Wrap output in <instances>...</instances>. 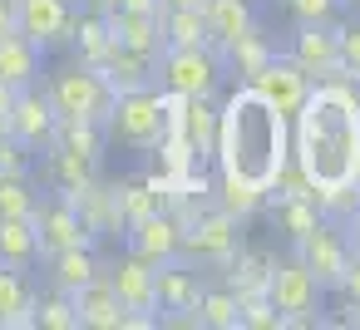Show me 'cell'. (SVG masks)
Here are the masks:
<instances>
[{"mask_svg": "<svg viewBox=\"0 0 360 330\" xmlns=\"http://www.w3.org/2000/svg\"><path fill=\"white\" fill-rule=\"evenodd\" d=\"M291 163L316 192L360 183V94L345 84V74L306 89L301 109L291 114Z\"/></svg>", "mask_w": 360, "mask_h": 330, "instance_id": "6da1fadb", "label": "cell"}, {"mask_svg": "<svg viewBox=\"0 0 360 330\" xmlns=\"http://www.w3.org/2000/svg\"><path fill=\"white\" fill-rule=\"evenodd\" d=\"M217 168L227 183H247L257 192H271L276 173L291 158V119L276 114L247 79L232 89V99L217 109Z\"/></svg>", "mask_w": 360, "mask_h": 330, "instance_id": "7a4b0ae2", "label": "cell"}, {"mask_svg": "<svg viewBox=\"0 0 360 330\" xmlns=\"http://www.w3.org/2000/svg\"><path fill=\"white\" fill-rule=\"evenodd\" d=\"M168 104H173V94L158 89V84H148V89H124V94L114 99L109 119H104V133L119 138L124 148H153V143L163 138V128H168Z\"/></svg>", "mask_w": 360, "mask_h": 330, "instance_id": "3957f363", "label": "cell"}, {"mask_svg": "<svg viewBox=\"0 0 360 330\" xmlns=\"http://www.w3.org/2000/svg\"><path fill=\"white\" fill-rule=\"evenodd\" d=\"M119 89L109 84V74L99 65H70L55 74L50 84V104L60 119H89V124H104L109 109H114Z\"/></svg>", "mask_w": 360, "mask_h": 330, "instance_id": "277c9868", "label": "cell"}, {"mask_svg": "<svg viewBox=\"0 0 360 330\" xmlns=\"http://www.w3.org/2000/svg\"><path fill=\"white\" fill-rule=\"evenodd\" d=\"M217 79H222L217 45H193V50H163L158 55V84L178 99H212Z\"/></svg>", "mask_w": 360, "mask_h": 330, "instance_id": "5b68a950", "label": "cell"}, {"mask_svg": "<svg viewBox=\"0 0 360 330\" xmlns=\"http://www.w3.org/2000/svg\"><path fill=\"white\" fill-rule=\"evenodd\" d=\"M237 217H227L222 207H198L183 222V261L198 266H232L237 256Z\"/></svg>", "mask_w": 360, "mask_h": 330, "instance_id": "8992f818", "label": "cell"}, {"mask_svg": "<svg viewBox=\"0 0 360 330\" xmlns=\"http://www.w3.org/2000/svg\"><path fill=\"white\" fill-rule=\"evenodd\" d=\"M266 296H271V305L281 310V325H311V320H316L321 286H316V276H311L296 256L271 266V276H266Z\"/></svg>", "mask_w": 360, "mask_h": 330, "instance_id": "52a82bcc", "label": "cell"}, {"mask_svg": "<svg viewBox=\"0 0 360 330\" xmlns=\"http://www.w3.org/2000/svg\"><path fill=\"white\" fill-rule=\"evenodd\" d=\"M296 261L316 276V286L326 291V286H335L340 276H345V266H350V242L335 232V222L330 217H321L301 242H296Z\"/></svg>", "mask_w": 360, "mask_h": 330, "instance_id": "ba28073f", "label": "cell"}, {"mask_svg": "<svg viewBox=\"0 0 360 330\" xmlns=\"http://www.w3.org/2000/svg\"><path fill=\"white\" fill-rule=\"evenodd\" d=\"M75 6L70 0H15V35H25L40 55L55 45H70Z\"/></svg>", "mask_w": 360, "mask_h": 330, "instance_id": "9c48e42d", "label": "cell"}, {"mask_svg": "<svg viewBox=\"0 0 360 330\" xmlns=\"http://www.w3.org/2000/svg\"><path fill=\"white\" fill-rule=\"evenodd\" d=\"M129 251L148 266H168V261H183V222L158 207V212H143L139 222H129Z\"/></svg>", "mask_w": 360, "mask_h": 330, "instance_id": "30bf717a", "label": "cell"}, {"mask_svg": "<svg viewBox=\"0 0 360 330\" xmlns=\"http://www.w3.org/2000/svg\"><path fill=\"white\" fill-rule=\"evenodd\" d=\"M35 232H40V256H55L65 246H94V237L84 232L79 212L70 197H35V212H30Z\"/></svg>", "mask_w": 360, "mask_h": 330, "instance_id": "8fae6325", "label": "cell"}, {"mask_svg": "<svg viewBox=\"0 0 360 330\" xmlns=\"http://www.w3.org/2000/svg\"><path fill=\"white\" fill-rule=\"evenodd\" d=\"M247 84H252V89H257V94L276 109V114H286V119H291V114L301 109L306 89H311V74H306L291 55H271V60H266V65H262Z\"/></svg>", "mask_w": 360, "mask_h": 330, "instance_id": "7c38bea8", "label": "cell"}, {"mask_svg": "<svg viewBox=\"0 0 360 330\" xmlns=\"http://www.w3.org/2000/svg\"><path fill=\"white\" fill-rule=\"evenodd\" d=\"M55 124H60V114H55L50 94H40L35 84H25L15 94V109H11V138L25 143V148H50L55 143Z\"/></svg>", "mask_w": 360, "mask_h": 330, "instance_id": "4fadbf2b", "label": "cell"}, {"mask_svg": "<svg viewBox=\"0 0 360 330\" xmlns=\"http://www.w3.org/2000/svg\"><path fill=\"white\" fill-rule=\"evenodd\" d=\"M153 291H158V310H168L173 320H188L198 325V296H202V281L188 271V261H168V266H153Z\"/></svg>", "mask_w": 360, "mask_h": 330, "instance_id": "5bb4252c", "label": "cell"}, {"mask_svg": "<svg viewBox=\"0 0 360 330\" xmlns=\"http://www.w3.org/2000/svg\"><path fill=\"white\" fill-rule=\"evenodd\" d=\"M291 60H296L311 79H330V74H340L335 25H330V20H321V25H301L296 40H291Z\"/></svg>", "mask_w": 360, "mask_h": 330, "instance_id": "9a60e30c", "label": "cell"}, {"mask_svg": "<svg viewBox=\"0 0 360 330\" xmlns=\"http://www.w3.org/2000/svg\"><path fill=\"white\" fill-rule=\"evenodd\" d=\"M109 286H114V296H119V305H124V310H134V315H158L153 266H148V261H139L134 251L109 271Z\"/></svg>", "mask_w": 360, "mask_h": 330, "instance_id": "2e32d148", "label": "cell"}, {"mask_svg": "<svg viewBox=\"0 0 360 330\" xmlns=\"http://www.w3.org/2000/svg\"><path fill=\"white\" fill-rule=\"evenodd\" d=\"M99 70L109 74V84L124 94V89H148V84H158V55H148V50H134V45H109V55L99 60Z\"/></svg>", "mask_w": 360, "mask_h": 330, "instance_id": "e0dca14e", "label": "cell"}, {"mask_svg": "<svg viewBox=\"0 0 360 330\" xmlns=\"http://www.w3.org/2000/svg\"><path fill=\"white\" fill-rule=\"evenodd\" d=\"M70 301H75V320L89 325V330H119L124 325V305H119V296H114V286H109L104 271L94 281H84Z\"/></svg>", "mask_w": 360, "mask_h": 330, "instance_id": "ac0fdd59", "label": "cell"}, {"mask_svg": "<svg viewBox=\"0 0 360 330\" xmlns=\"http://www.w3.org/2000/svg\"><path fill=\"white\" fill-rule=\"evenodd\" d=\"M158 15H163V11H158ZM158 15H148V11H124V6L104 11L109 35H114L119 45H134V50H148V55H163V20H158Z\"/></svg>", "mask_w": 360, "mask_h": 330, "instance_id": "d6986e66", "label": "cell"}, {"mask_svg": "<svg viewBox=\"0 0 360 330\" xmlns=\"http://www.w3.org/2000/svg\"><path fill=\"white\" fill-rule=\"evenodd\" d=\"M60 197H70V202H75V212H79V222H84V232H89V237H109V232H119V227H124L119 202H114V187L89 183V187H79V192H60Z\"/></svg>", "mask_w": 360, "mask_h": 330, "instance_id": "ffe728a7", "label": "cell"}, {"mask_svg": "<svg viewBox=\"0 0 360 330\" xmlns=\"http://www.w3.org/2000/svg\"><path fill=\"white\" fill-rule=\"evenodd\" d=\"M202 20H207V40H212L217 50L232 45L237 35L257 30V15H252L247 0H202Z\"/></svg>", "mask_w": 360, "mask_h": 330, "instance_id": "44dd1931", "label": "cell"}, {"mask_svg": "<svg viewBox=\"0 0 360 330\" xmlns=\"http://www.w3.org/2000/svg\"><path fill=\"white\" fill-rule=\"evenodd\" d=\"M40 261V232L30 217H0V266H35Z\"/></svg>", "mask_w": 360, "mask_h": 330, "instance_id": "7402d4cb", "label": "cell"}, {"mask_svg": "<svg viewBox=\"0 0 360 330\" xmlns=\"http://www.w3.org/2000/svg\"><path fill=\"white\" fill-rule=\"evenodd\" d=\"M15 325H35V296L25 286V271L0 266V330Z\"/></svg>", "mask_w": 360, "mask_h": 330, "instance_id": "603a6c76", "label": "cell"}, {"mask_svg": "<svg viewBox=\"0 0 360 330\" xmlns=\"http://www.w3.org/2000/svg\"><path fill=\"white\" fill-rule=\"evenodd\" d=\"M35 74H40V50L25 35H6V40H0V84L25 89V84H35Z\"/></svg>", "mask_w": 360, "mask_h": 330, "instance_id": "cb8c5ba5", "label": "cell"}, {"mask_svg": "<svg viewBox=\"0 0 360 330\" xmlns=\"http://www.w3.org/2000/svg\"><path fill=\"white\" fill-rule=\"evenodd\" d=\"M50 261V276H55V291H79L84 281H94L104 266L94 261V251L89 246H65V251H55V256H45Z\"/></svg>", "mask_w": 360, "mask_h": 330, "instance_id": "d4e9b609", "label": "cell"}, {"mask_svg": "<svg viewBox=\"0 0 360 330\" xmlns=\"http://www.w3.org/2000/svg\"><path fill=\"white\" fill-rule=\"evenodd\" d=\"M70 45L79 50V65H99V60L109 55V45H114V35H109V20H104L99 11H84V15H75Z\"/></svg>", "mask_w": 360, "mask_h": 330, "instance_id": "484cf974", "label": "cell"}, {"mask_svg": "<svg viewBox=\"0 0 360 330\" xmlns=\"http://www.w3.org/2000/svg\"><path fill=\"white\" fill-rule=\"evenodd\" d=\"M50 183H55L60 192H79V187H89V183H99V158L55 148V153H50Z\"/></svg>", "mask_w": 360, "mask_h": 330, "instance_id": "4316f807", "label": "cell"}, {"mask_svg": "<svg viewBox=\"0 0 360 330\" xmlns=\"http://www.w3.org/2000/svg\"><path fill=\"white\" fill-rule=\"evenodd\" d=\"M163 50H193V45H212L207 40V20L202 11H163Z\"/></svg>", "mask_w": 360, "mask_h": 330, "instance_id": "83f0119b", "label": "cell"}, {"mask_svg": "<svg viewBox=\"0 0 360 330\" xmlns=\"http://www.w3.org/2000/svg\"><path fill=\"white\" fill-rule=\"evenodd\" d=\"M217 55H222V60H227V65H232L242 79H252V74H257V70H262V65H266L276 50L266 45V35H262V30H247V35H237L232 45H222Z\"/></svg>", "mask_w": 360, "mask_h": 330, "instance_id": "f1b7e54d", "label": "cell"}, {"mask_svg": "<svg viewBox=\"0 0 360 330\" xmlns=\"http://www.w3.org/2000/svg\"><path fill=\"white\" fill-rule=\"evenodd\" d=\"M50 148H70V153H84V158H104V124H89V119H60Z\"/></svg>", "mask_w": 360, "mask_h": 330, "instance_id": "f546056e", "label": "cell"}, {"mask_svg": "<svg viewBox=\"0 0 360 330\" xmlns=\"http://www.w3.org/2000/svg\"><path fill=\"white\" fill-rule=\"evenodd\" d=\"M271 217H276V227L286 232V242L296 246L316 222H321V212H316V202L311 197H271Z\"/></svg>", "mask_w": 360, "mask_h": 330, "instance_id": "4dcf8cb0", "label": "cell"}, {"mask_svg": "<svg viewBox=\"0 0 360 330\" xmlns=\"http://www.w3.org/2000/svg\"><path fill=\"white\" fill-rule=\"evenodd\" d=\"M198 325H212V330H237V296L227 286H212L198 296Z\"/></svg>", "mask_w": 360, "mask_h": 330, "instance_id": "1f68e13d", "label": "cell"}, {"mask_svg": "<svg viewBox=\"0 0 360 330\" xmlns=\"http://www.w3.org/2000/svg\"><path fill=\"white\" fill-rule=\"evenodd\" d=\"M266 202V192H257V187H247V183H217V207L227 212V217H237V222H247L257 207Z\"/></svg>", "mask_w": 360, "mask_h": 330, "instance_id": "d6a6232c", "label": "cell"}, {"mask_svg": "<svg viewBox=\"0 0 360 330\" xmlns=\"http://www.w3.org/2000/svg\"><path fill=\"white\" fill-rule=\"evenodd\" d=\"M35 325H40V330H79L70 291H50L45 301H35Z\"/></svg>", "mask_w": 360, "mask_h": 330, "instance_id": "836d02e7", "label": "cell"}, {"mask_svg": "<svg viewBox=\"0 0 360 330\" xmlns=\"http://www.w3.org/2000/svg\"><path fill=\"white\" fill-rule=\"evenodd\" d=\"M237 325L276 330V325H281V310L271 305V296H266V291H257V296H242V301H237Z\"/></svg>", "mask_w": 360, "mask_h": 330, "instance_id": "e575fe53", "label": "cell"}, {"mask_svg": "<svg viewBox=\"0 0 360 330\" xmlns=\"http://www.w3.org/2000/svg\"><path fill=\"white\" fill-rule=\"evenodd\" d=\"M35 212V192L25 178H11L0 173V217H30Z\"/></svg>", "mask_w": 360, "mask_h": 330, "instance_id": "d590c367", "label": "cell"}, {"mask_svg": "<svg viewBox=\"0 0 360 330\" xmlns=\"http://www.w3.org/2000/svg\"><path fill=\"white\" fill-rule=\"evenodd\" d=\"M335 50H340V74L360 84V20L355 25H335Z\"/></svg>", "mask_w": 360, "mask_h": 330, "instance_id": "8d00e7d4", "label": "cell"}, {"mask_svg": "<svg viewBox=\"0 0 360 330\" xmlns=\"http://www.w3.org/2000/svg\"><path fill=\"white\" fill-rule=\"evenodd\" d=\"M0 173H11V178H25L30 173V148L15 143L11 133H0Z\"/></svg>", "mask_w": 360, "mask_h": 330, "instance_id": "74e56055", "label": "cell"}, {"mask_svg": "<svg viewBox=\"0 0 360 330\" xmlns=\"http://www.w3.org/2000/svg\"><path fill=\"white\" fill-rule=\"evenodd\" d=\"M286 6H291V15H296L301 25H321V20H330V15H335L340 0H286Z\"/></svg>", "mask_w": 360, "mask_h": 330, "instance_id": "f35d334b", "label": "cell"}, {"mask_svg": "<svg viewBox=\"0 0 360 330\" xmlns=\"http://www.w3.org/2000/svg\"><path fill=\"white\" fill-rule=\"evenodd\" d=\"M335 286L350 296V305H360V251H350V266H345V276H340Z\"/></svg>", "mask_w": 360, "mask_h": 330, "instance_id": "ab89813d", "label": "cell"}, {"mask_svg": "<svg viewBox=\"0 0 360 330\" xmlns=\"http://www.w3.org/2000/svg\"><path fill=\"white\" fill-rule=\"evenodd\" d=\"M15 35V0H0V40Z\"/></svg>", "mask_w": 360, "mask_h": 330, "instance_id": "60d3db41", "label": "cell"}, {"mask_svg": "<svg viewBox=\"0 0 360 330\" xmlns=\"http://www.w3.org/2000/svg\"><path fill=\"white\" fill-rule=\"evenodd\" d=\"M114 6H124V11H148V15H158V11H163V0H114Z\"/></svg>", "mask_w": 360, "mask_h": 330, "instance_id": "b9f144b4", "label": "cell"}, {"mask_svg": "<svg viewBox=\"0 0 360 330\" xmlns=\"http://www.w3.org/2000/svg\"><path fill=\"white\" fill-rule=\"evenodd\" d=\"M163 11H202V0H163Z\"/></svg>", "mask_w": 360, "mask_h": 330, "instance_id": "7bdbcfd3", "label": "cell"}, {"mask_svg": "<svg viewBox=\"0 0 360 330\" xmlns=\"http://www.w3.org/2000/svg\"><path fill=\"white\" fill-rule=\"evenodd\" d=\"M345 222H360V183H350V217Z\"/></svg>", "mask_w": 360, "mask_h": 330, "instance_id": "ee69618b", "label": "cell"}, {"mask_svg": "<svg viewBox=\"0 0 360 330\" xmlns=\"http://www.w3.org/2000/svg\"><path fill=\"white\" fill-rule=\"evenodd\" d=\"M84 6H89V11H99V15H104V11H114V0H84Z\"/></svg>", "mask_w": 360, "mask_h": 330, "instance_id": "f6af8a7d", "label": "cell"}, {"mask_svg": "<svg viewBox=\"0 0 360 330\" xmlns=\"http://www.w3.org/2000/svg\"><path fill=\"white\" fill-rule=\"evenodd\" d=\"M345 6H355V11H360V0H345Z\"/></svg>", "mask_w": 360, "mask_h": 330, "instance_id": "bcb514c9", "label": "cell"}]
</instances>
